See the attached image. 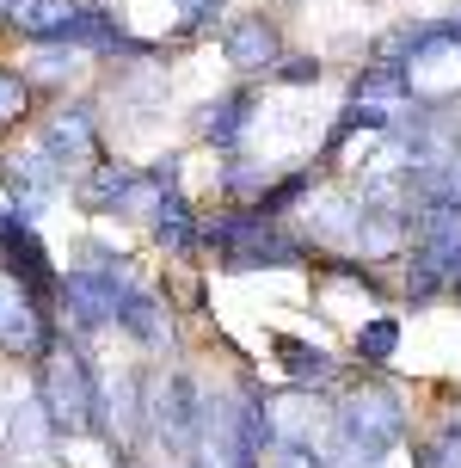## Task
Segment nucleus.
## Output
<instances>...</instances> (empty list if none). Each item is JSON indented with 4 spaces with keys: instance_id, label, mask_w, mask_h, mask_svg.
I'll return each mask as SVG.
<instances>
[{
    "instance_id": "16",
    "label": "nucleus",
    "mask_w": 461,
    "mask_h": 468,
    "mask_svg": "<svg viewBox=\"0 0 461 468\" xmlns=\"http://www.w3.org/2000/svg\"><path fill=\"white\" fill-rule=\"evenodd\" d=\"M80 6H87V0H13L6 31H13L25 49H44V44H56V37L74 25V13H80Z\"/></svg>"
},
{
    "instance_id": "7",
    "label": "nucleus",
    "mask_w": 461,
    "mask_h": 468,
    "mask_svg": "<svg viewBox=\"0 0 461 468\" xmlns=\"http://www.w3.org/2000/svg\"><path fill=\"white\" fill-rule=\"evenodd\" d=\"M68 197L92 222H141L148 216V173L123 154H99L80 179H68Z\"/></svg>"
},
{
    "instance_id": "8",
    "label": "nucleus",
    "mask_w": 461,
    "mask_h": 468,
    "mask_svg": "<svg viewBox=\"0 0 461 468\" xmlns=\"http://www.w3.org/2000/svg\"><path fill=\"white\" fill-rule=\"evenodd\" d=\"M141 271H92V265H68L62 283H56V314L74 339H99V333H117V303L123 290L136 283Z\"/></svg>"
},
{
    "instance_id": "25",
    "label": "nucleus",
    "mask_w": 461,
    "mask_h": 468,
    "mask_svg": "<svg viewBox=\"0 0 461 468\" xmlns=\"http://www.w3.org/2000/svg\"><path fill=\"white\" fill-rule=\"evenodd\" d=\"M443 19H449V31H456V56H461V6H456V13H443Z\"/></svg>"
},
{
    "instance_id": "1",
    "label": "nucleus",
    "mask_w": 461,
    "mask_h": 468,
    "mask_svg": "<svg viewBox=\"0 0 461 468\" xmlns=\"http://www.w3.org/2000/svg\"><path fill=\"white\" fill-rule=\"evenodd\" d=\"M406 438H413V407L375 370L345 382L326 400V450H345V456H363V463H388L393 450H406Z\"/></svg>"
},
{
    "instance_id": "23",
    "label": "nucleus",
    "mask_w": 461,
    "mask_h": 468,
    "mask_svg": "<svg viewBox=\"0 0 461 468\" xmlns=\"http://www.w3.org/2000/svg\"><path fill=\"white\" fill-rule=\"evenodd\" d=\"M37 99H44V93L31 87V74H25L19 62H0V142L37 117Z\"/></svg>"
},
{
    "instance_id": "11",
    "label": "nucleus",
    "mask_w": 461,
    "mask_h": 468,
    "mask_svg": "<svg viewBox=\"0 0 461 468\" xmlns=\"http://www.w3.org/2000/svg\"><path fill=\"white\" fill-rule=\"evenodd\" d=\"M215 49H222V62H228L240 80H265V74L277 69V56L289 49V37H283V19H277V13L246 6V13H228V19H222Z\"/></svg>"
},
{
    "instance_id": "26",
    "label": "nucleus",
    "mask_w": 461,
    "mask_h": 468,
    "mask_svg": "<svg viewBox=\"0 0 461 468\" xmlns=\"http://www.w3.org/2000/svg\"><path fill=\"white\" fill-rule=\"evenodd\" d=\"M13 222H19V216H13V210H0V247H6V234H13Z\"/></svg>"
},
{
    "instance_id": "24",
    "label": "nucleus",
    "mask_w": 461,
    "mask_h": 468,
    "mask_svg": "<svg viewBox=\"0 0 461 468\" xmlns=\"http://www.w3.org/2000/svg\"><path fill=\"white\" fill-rule=\"evenodd\" d=\"M265 80H271V87H289V93H314V87L326 80V56L320 49H283Z\"/></svg>"
},
{
    "instance_id": "2",
    "label": "nucleus",
    "mask_w": 461,
    "mask_h": 468,
    "mask_svg": "<svg viewBox=\"0 0 461 468\" xmlns=\"http://www.w3.org/2000/svg\"><path fill=\"white\" fill-rule=\"evenodd\" d=\"M99 388H105V370L92 364L87 339H74V333L49 351L37 370H31V395H37L49 431H56L62 444L92 438V420H99Z\"/></svg>"
},
{
    "instance_id": "3",
    "label": "nucleus",
    "mask_w": 461,
    "mask_h": 468,
    "mask_svg": "<svg viewBox=\"0 0 461 468\" xmlns=\"http://www.w3.org/2000/svg\"><path fill=\"white\" fill-rule=\"evenodd\" d=\"M204 395L209 382L184 357L173 364H154L148 376V450L166 456V463H191L197 456V431H204Z\"/></svg>"
},
{
    "instance_id": "13",
    "label": "nucleus",
    "mask_w": 461,
    "mask_h": 468,
    "mask_svg": "<svg viewBox=\"0 0 461 468\" xmlns=\"http://www.w3.org/2000/svg\"><path fill=\"white\" fill-rule=\"evenodd\" d=\"M0 278L19 283L31 303H56V283H62V265H56V253H49V240L37 222H13V234H6V247H0Z\"/></svg>"
},
{
    "instance_id": "6",
    "label": "nucleus",
    "mask_w": 461,
    "mask_h": 468,
    "mask_svg": "<svg viewBox=\"0 0 461 468\" xmlns=\"http://www.w3.org/2000/svg\"><path fill=\"white\" fill-rule=\"evenodd\" d=\"M258 117H265V87L234 80V87H215L209 99H197V105H191V117H184V130H191V142H197V148H209V154L222 161V154L253 148Z\"/></svg>"
},
{
    "instance_id": "21",
    "label": "nucleus",
    "mask_w": 461,
    "mask_h": 468,
    "mask_svg": "<svg viewBox=\"0 0 461 468\" xmlns=\"http://www.w3.org/2000/svg\"><path fill=\"white\" fill-rule=\"evenodd\" d=\"M271 161H258L253 148H240V154H222L215 161V204H258L265 186H271Z\"/></svg>"
},
{
    "instance_id": "5",
    "label": "nucleus",
    "mask_w": 461,
    "mask_h": 468,
    "mask_svg": "<svg viewBox=\"0 0 461 468\" xmlns=\"http://www.w3.org/2000/svg\"><path fill=\"white\" fill-rule=\"evenodd\" d=\"M37 148H44L62 179H80L105 148V117H99V99L92 93H68V99H49L37 112Z\"/></svg>"
},
{
    "instance_id": "12",
    "label": "nucleus",
    "mask_w": 461,
    "mask_h": 468,
    "mask_svg": "<svg viewBox=\"0 0 461 468\" xmlns=\"http://www.w3.org/2000/svg\"><path fill=\"white\" fill-rule=\"evenodd\" d=\"M62 186H68V179L56 173V161H49L37 142L0 154V191H6V210L25 216V222H37V216L56 210V204H62Z\"/></svg>"
},
{
    "instance_id": "10",
    "label": "nucleus",
    "mask_w": 461,
    "mask_h": 468,
    "mask_svg": "<svg viewBox=\"0 0 461 468\" xmlns=\"http://www.w3.org/2000/svg\"><path fill=\"white\" fill-rule=\"evenodd\" d=\"M265 357L277 364L283 388H301V395H320V400H332L339 388H345V357L326 351L320 339H308V333L271 327V333H265Z\"/></svg>"
},
{
    "instance_id": "19",
    "label": "nucleus",
    "mask_w": 461,
    "mask_h": 468,
    "mask_svg": "<svg viewBox=\"0 0 461 468\" xmlns=\"http://www.w3.org/2000/svg\"><path fill=\"white\" fill-rule=\"evenodd\" d=\"M393 290H400V308H413V314H424V308L449 303V265L431 253H418V247H406V259H400V278H393Z\"/></svg>"
},
{
    "instance_id": "20",
    "label": "nucleus",
    "mask_w": 461,
    "mask_h": 468,
    "mask_svg": "<svg viewBox=\"0 0 461 468\" xmlns=\"http://www.w3.org/2000/svg\"><path fill=\"white\" fill-rule=\"evenodd\" d=\"M400 339H406L400 314H393V308H382V314H369V321H357V327H351L345 357L357 364V370H388L393 357H400Z\"/></svg>"
},
{
    "instance_id": "17",
    "label": "nucleus",
    "mask_w": 461,
    "mask_h": 468,
    "mask_svg": "<svg viewBox=\"0 0 461 468\" xmlns=\"http://www.w3.org/2000/svg\"><path fill=\"white\" fill-rule=\"evenodd\" d=\"M413 93H418V74L400 69V62H382V56L357 62L345 80V99H357V105H406Z\"/></svg>"
},
{
    "instance_id": "4",
    "label": "nucleus",
    "mask_w": 461,
    "mask_h": 468,
    "mask_svg": "<svg viewBox=\"0 0 461 468\" xmlns=\"http://www.w3.org/2000/svg\"><path fill=\"white\" fill-rule=\"evenodd\" d=\"M179 166L184 154L179 148H166L161 161H148L141 173H148V216H141V234H148V247L161 259H197V222H204V210L191 204V191L179 186Z\"/></svg>"
},
{
    "instance_id": "18",
    "label": "nucleus",
    "mask_w": 461,
    "mask_h": 468,
    "mask_svg": "<svg viewBox=\"0 0 461 468\" xmlns=\"http://www.w3.org/2000/svg\"><path fill=\"white\" fill-rule=\"evenodd\" d=\"M6 456L13 463H44V456H62V438L49 431L44 407H37V395H25L19 407H6Z\"/></svg>"
},
{
    "instance_id": "14",
    "label": "nucleus",
    "mask_w": 461,
    "mask_h": 468,
    "mask_svg": "<svg viewBox=\"0 0 461 468\" xmlns=\"http://www.w3.org/2000/svg\"><path fill=\"white\" fill-rule=\"evenodd\" d=\"M369 56H382V62H400V69H431V62H443V56H456V31H449V19H406L393 25V31H382V44L369 49Z\"/></svg>"
},
{
    "instance_id": "22",
    "label": "nucleus",
    "mask_w": 461,
    "mask_h": 468,
    "mask_svg": "<svg viewBox=\"0 0 461 468\" xmlns=\"http://www.w3.org/2000/svg\"><path fill=\"white\" fill-rule=\"evenodd\" d=\"M92 56H80V49H62V44H44L31 49V62H25V74H31V87L44 99H68V87L87 74Z\"/></svg>"
},
{
    "instance_id": "15",
    "label": "nucleus",
    "mask_w": 461,
    "mask_h": 468,
    "mask_svg": "<svg viewBox=\"0 0 461 468\" xmlns=\"http://www.w3.org/2000/svg\"><path fill=\"white\" fill-rule=\"evenodd\" d=\"M406 450H413V468H461V395L456 388H443V413L424 431H413Z\"/></svg>"
},
{
    "instance_id": "9",
    "label": "nucleus",
    "mask_w": 461,
    "mask_h": 468,
    "mask_svg": "<svg viewBox=\"0 0 461 468\" xmlns=\"http://www.w3.org/2000/svg\"><path fill=\"white\" fill-rule=\"evenodd\" d=\"M117 333L136 346V357L166 364V357H179V303L166 296L161 283L136 278L123 290V303H117Z\"/></svg>"
}]
</instances>
